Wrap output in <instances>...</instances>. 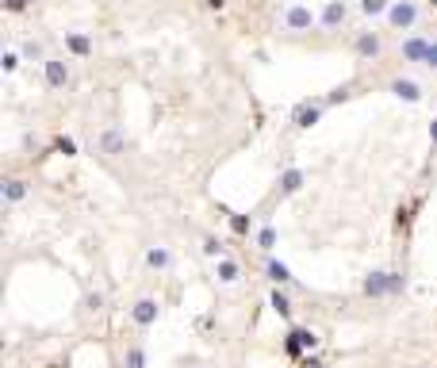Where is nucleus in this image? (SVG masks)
I'll use <instances>...</instances> for the list:
<instances>
[{"label": "nucleus", "instance_id": "ddd939ff", "mask_svg": "<svg viewBox=\"0 0 437 368\" xmlns=\"http://www.w3.org/2000/svg\"><path fill=\"white\" fill-rule=\"evenodd\" d=\"M322 107H326V100H319V104H300V111H295V127H315L322 116Z\"/></svg>", "mask_w": 437, "mask_h": 368}, {"label": "nucleus", "instance_id": "4be33fe9", "mask_svg": "<svg viewBox=\"0 0 437 368\" xmlns=\"http://www.w3.org/2000/svg\"><path fill=\"white\" fill-rule=\"evenodd\" d=\"M204 253H207V257H215V261H223V257H226L223 242H219V238H211V234L204 238Z\"/></svg>", "mask_w": 437, "mask_h": 368}, {"label": "nucleus", "instance_id": "b1692460", "mask_svg": "<svg viewBox=\"0 0 437 368\" xmlns=\"http://www.w3.org/2000/svg\"><path fill=\"white\" fill-rule=\"evenodd\" d=\"M257 246H261V250H272V246H276V231H272V226H261V234H257Z\"/></svg>", "mask_w": 437, "mask_h": 368}, {"label": "nucleus", "instance_id": "a878e982", "mask_svg": "<svg viewBox=\"0 0 437 368\" xmlns=\"http://www.w3.org/2000/svg\"><path fill=\"white\" fill-rule=\"evenodd\" d=\"M16 69H20V54H4V73H16Z\"/></svg>", "mask_w": 437, "mask_h": 368}, {"label": "nucleus", "instance_id": "6ab92c4d", "mask_svg": "<svg viewBox=\"0 0 437 368\" xmlns=\"http://www.w3.org/2000/svg\"><path fill=\"white\" fill-rule=\"evenodd\" d=\"M269 303H272V311H276L280 319H291V300L284 295V291H272V295H269Z\"/></svg>", "mask_w": 437, "mask_h": 368}, {"label": "nucleus", "instance_id": "1a4fd4ad", "mask_svg": "<svg viewBox=\"0 0 437 368\" xmlns=\"http://www.w3.org/2000/svg\"><path fill=\"white\" fill-rule=\"evenodd\" d=\"M157 315H161V307H157V300H138L135 303V311H131V319L138 322V326H154L157 322Z\"/></svg>", "mask_w": 437, "mask_h": 368}, {"label": "nucleus", "instance_id": "6e6552de", "mask_svg": "<svg viewBox=\"0 0 437 368\" xmlns=\"http://www.w3.org/2000/svg\"><path fill=\"white\" fill-rule=\"evenodd\" d=\"M353 50H357V54H360L365 62H372V58H380L384 42H380V35H372V31H360L357 42H353Z\"/></svg>", "mask_w": 437, "mask_h": 368}, {"label": "nucleus", "instance_id": "c756f323", "mask_svg": "<svg viewBox=\"0 0 437 368\" xmlns=\"http://www.w3.org/2000/svg\"><path fill=\"white\" fill-rule=\"evenodd\" d=\"M300 368H322V360H319V357H303Z\"/></svg>", "mask_w": 437, "mask_h": 368}, {"label": "nucleus", "instance_id": "aec40b11", "mask_svg": "<svg viewBox=\"0 0 437 368\" xmlns=\"http://www.w3.org/2000/svg\"><path fill=\"white\" fill-rule=\"evenodd\" d=\"M388 8H391V0H360L365 16H388Z\"/></svg>", "mask_w": 437, "mask_h": 368}, {"label": "nucleus", "instance_id": "9b49d317", "mask_svg": "<svg viewBox=\"0 0 437 368\" xmlns=\"http://www.w3.org/2000/svg\"><path fill=\"white\" fill-rule=\"evenodd\" d=\"M388 88L395 92L399 100H410V104H414V100H422V85H418V81H410V77H395Z\"/></svg>", "mask_w": 437, "mask_h": 368}, {"label": "nucleus", "instance_id": "0eeeda50", "mask_svg": "<svg viewBox=\"0 0 437 368\" xmlns=\"http://www.w3.org/2000/svg\"><path fill=\"white\" fill-rule=\"evenodd\" d=\"M426 50H429V39H407V42H399V58L426 66Z\"/></svg>", "mask_w": 437, "mask_h": 368}, {"label": "nucleus", "instance_id": "9d476101", "mask_svg": "<svg viewBox=\"0 0 437 368\" xmlns=\"http://www.w3.org/2000/svg\"><path fill=\"white\" fill-rule=\"evenodd\" d=\"M319 23H322L326 31L341 27V23H345V4H341V0H326V8H322Z\"/></svg>", "mask_w": 437, "mask_h": 368}, {"label": "nucleus", "instance_id": "cd10ccee", "mask_svg": "<svg viewBox=\"0 0 437 368\" xmlns=\"http://www.w3.org/2000/svg\"><path fill=\"white\" fill-rule=\"evenodd\" d=\"M58 150L62 154H77V142L73 138H58Z\"/></svg>", "mask_w": 437, "mask_h": 368}, {"label": "nucleus", "instance_id": "f8f14e48", "mask_svg": "<svg viewBox=\"0 0 437 368\" xmlns=\"http://www.w3.org/2000/svg\"><path fill=\"white\" fill-rule=\"evenodd\" d=\"M66 50L73 58H88V54H92V42H88V35H81V31H66Z\"/></svg>", "mask_w": 437, "mask_h": 368}, {"label": "nucleus", "instance_id": "2eb2a0df", "mask_svg": "<svg viewBox=\"0 0 437 368\" xmlns=\"http://www.w3.org/2000/svg\"><path fill=\"white\" fill-rule=\"evenodd\" d=\"M303 188V169H288V173L280 176V196H291Z\"/></svg>", "mask_w": 437, "mask_h": 368}, {"label": "nucleus", "instance_id": "393cba45", "mask_svg": "<svg viewBox=\"0 0 437 368\" xmlns=\"http://www.w3.org/2000/svg\"><path fill=\"white\" fill-rule=\"evenodd\" d=\"M85 307L88 311H100V307H104V295H100V291H88V295H85Z\"/></svg>", "mask_w": 437, "mask_h": 368}, {"label": "nucleus", "instance_id": "20e7f679", "mask_svg": "<svg viewBox=\"0 0 437 368\" xmlns=\"http://www.w3.org/2000/svg\"><path fill=\"white\" fill-rule=\"evenodd\" d=\"M42 73H47V85L54 88V92H62V88L69 85V62L58 58V54H50V58L42 62Z\"/></svg>", "mask_w": 437, "mask_h": 368}, {"label": "nucleus", "instance_id": "f257e3e1", "mask_svg": "<svg viewBox=\"0 0 437 368\" xmlns=\"http://www.w3.org/2000/svg\"><path fill=\"white\" fill-rule=\"evenodd\" d=\"M395 291H403V276H399V272H369V280H365V295L384 300V295H395Z\"/></svg>", "mask_w": 437, "mask_h": 368}, {"label": "nucleus", "instance_id": "bb28decb", "mask_svg": "<svg viewBox=\"0 0 437 368\" xmlns=\"http://www.w3.org/2000/svg\"><path fill=\"white\" fill-rule=\"evenodd\" d=\"M426 69H434V73H437V39L429 42V50H426Z\"/></svg>", "mask_w": 437, "mask_h": 368}, {"label": "nucleus", "instance_id": "7ed1b4c3", "mask_svg": "<svg viewBox=\"0 0 437 368\" xmlns=\"http://www.w3.org/2000/svg\"><path fill=\"white\" fill-rule=\"evenodd\" d=\"M280 23H284V31H311L315 23H319V16H315L307 4H288L284 16H280Z\"/></svg>", "mask_w": 437, "mask_h": 368}, {"label": "nucleus", "instance_id": "f03ea898", "mask_svg": "<svg viewBox=\"0 0 437 368\" xmlns=\"http://www.w3.org/2000/svg\"><path fill=\"white\" fill-rule=\"evenodd\" d=\"M414 23H418V4H414V0H391L388 27L391 31H410Z\"/></svg>", "mask_w": 437, "mask_h": 368}, {"label": "nucleus", "instance_id": "473e14b6", "mask_svg": "<svg viewBox=\"0 0 437 368\" xmlns=\"http://www.w3.org/2000/svg\"><path fill=\"white\" fill-rule=\"evenodd\" d=\"M8 8H12V12H20V8H27V0H8Z\"/></svg>", "mask_w": 437, "mask_h": 368}, {"label": "nucleus", "instance_id": "39448f33", "mask_svg": "<svg viewBox=\"0 0 437 368\" xmlns=\"http://www.w3.org/2000/svg\"><path fill=\"white\" fill-rule=\"evenodd\" d=\"M319 345V334L315 330H291L288 334V341H284V349H288V357H295V360H303V349H315Z\"/></svg>", "mask_w": 437, "mask_h": 368}, {"label": "nucleus", "instance_id": "412c9836", "mask_svg": "<svg viewBox=\"0 0 437 368\" xmlns=\"http://www.w3.org/2000/svg\"><path fill=\"white\" fill-rule=\"evenodd\" d=\"M269 280H276V284H291V272H288V265H280V261H269Z\"/></svg>", "mask_w": 437, "mask_h": 368}, {"label": "nucleus", "instance_id": "4468645a", "mask_svg": "<svg viewBox=\"0 0 437 368\" xmlns=\"http://www.w3.org/2000/svg\"><path fill=\"white\" fill-rule=\"evenodd\" d=\"M23 196H27V181L8 176V181H4V204H20Z\"/></svg>", "mask_w": 437, "mask_h": 368}, {"label": "nucleus", "instance_id": "423d86ee", "mask_svg": "<svg viewBox=\"0 0 437 368\" xmlns=\"http://www.w3.org/2000/svg\"><path fill=\"white\" fill-rule=\"evenodd\" d=\"M96 150L107 157H116V154H127V135H123V127H104V135L96 138Z\"/></svg>", "mask_w": 437, "mask_h": 368}, {"label": "nucleus", "instance_id": "dca6fc26", "mask_svg": "<svg viewBox=\"0 0 437 368\" xmlns=\"http://www.w3.org/2000/svg\"><path fill=\"white\" fill-rule=\"evenodd\" d=\"M215 272H219V280L223 284H234L238 276H242V269H238V261H230V257H223V261L215 265Z\"/></svg>", "mask_w": 437, "mask_h": 368}, {"label": "nucleus", "instance_id": "f3484780", "mask_svg": "<svg viewBox=\"0 0 437 368\" xmlns=\"http://www.w3.org/2000/svg\"><path fill=\"white\" fill-rule=\"evenodd\" d=\"M146 265H150V269H157V272H165L169 265H173V257H169V250H161V246H157V250L146 253Z\"/></svg>", "mask_w": 437, "mask_h": 368}, {"label": "nucleus", "instance_id": "2f4dec72", "mask_svg": "<svg viewBox=\"0 0 437 368\" xmlns=\"http://www.w3.org/2000/svg\"><path fill=\"white\" fill-rule=\"evenodd\" d=\"M207 8H215V12H223V8H226V0H207Z\"/></svg>", "mask_w": 437, "mask_h": 368}, {"label": "nucleus", "instance_id": "5701e85b", "mask_svg": "<svg viewBox=\"0 0 437 368\" xmlns=\"http://www.w3.org/2000/svg\"><path fill=\"white\" fill-rule=\"evenodd\" d=\"M127 368H146V353H142L138 345L127 349Z\"/></svg>", "mask_w": 437, "mask_h": 368}, {"label": "nucleus", "instance_id": "a211bd4d", "mask_svg": "<svg viewBox=\"0 0 437 368\" xmlns=\"http://www.w3.org/2000/svg\"><path fill=\"white\" fill-rule=\"evenodd\" d=\"M23 58H27V62H39V66H42L50 54L42 50V42H39V39H27V42H23Z\"/></svg>", "mask_w": 437, "mask_h": 368}, {"label": "nucleus", "instance_id": "c85d7f7f", "mask_svg": "<svg viewBox=\"0 0 437 368\" xmlns=\"http://www.w3.org/2000/svg\"><path fill=\"white\" fill-rule=\"evenodd\" d=\"M230 223H234V231H238V234H246V231H250V223H246V215H234Z\"/></svg>", "mask_w": 437, "mask_h": 368}, {"label": "nucleus", "instance_id": "7c9ffc66", "mask_svg": "<svg viewBox=\"0 0 437 368\" xmlns=\"http://www.w3.org/2000/svg\"><path fill=\"white\" fill-rule=\"evenodd\" d=\"M429 146H434V150H437V119H434V123H429Z\"/></svg>", "mask_w": 437, "mask_h": 368}]
</instances>
